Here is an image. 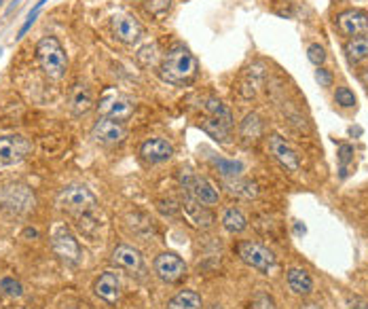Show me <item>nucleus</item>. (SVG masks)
<instances>
[{"label": "nucleus", "mask_w": 368, "mask_h": 309, "mask_svg": "<svg viewBox=\"0 0 368 309\" xmlns=\"http://www.w3.org/2000/svg\"><path fill=\"white\" fill-rule=\"evenodd\" d=\"M159 74L165 83L186 85L197 74V60L184 45H176L163 55L159 64Z\"/></svg>", "instance_id": "obj_1"}, {"label": "nucleus", "mask_w": 368, "mask_h": 309, "mask_svg": "<svg viewBox=\"0 0 368 309\" xmlns=\"http://www.w3.org/2000/svg\"><path fill=\"white\" fill-rule=\"evenodd\" d=\"M36 60L49 78H62L68 68V55L55 36H45L36 45Z\"/></svg>", "instance_id": "obj_2"}, {"label": "nucleus", "mask_w": 368, "mask_h": 309, "mask_svg": "<svg viewBox=\"0 0 368 309\" xmlns=\"http://www.w3.org/2000/svg\"><path fill=\"white\" fill-rule=\"evenodd\" d=\"M57 205L72 214L76 221L85 219V217H93V212L97 210V197L87 188V186H68L57 195Z\"/></svg>", "instance_id": "obj_3"}, {"label": "nucleus", "mask_w": 368, "mask_h": 309, "mask_svg": "<svg viewBox=\"0 0 368 309\" xmlns=\"http://www.w3.org/2000/svg\"><path fill=\"white\" fill-rule=\"evenodd\" d=\"M136 111V104L132 102V97H128L125 93H121L116 89H106L100 97L97 104V113L104 119H112V121H128Z\"/></svg>", "instance_id": "obj_4"}, {"label": "nucleus", "mask_w": 368, "mask_h": 309, "mask_svg": "<svg viewBox=\"0 0 368 309\" xmlns=\"http://www.w3.org/2000/svg\"><path fill=\"white\" fill-rule=\"evenodd\" d=\"M237 254H239V259L245 265L261 271V273H265V275H269L275 269V265H278L275 254L269 248H265V246H261L257 242H241L237 246Z\"/></svg>", "instance_id": "obj_5"}, {"label": "nucleus", "mask_w": 368, "mask_h": 309, "mask_svg": "<svg viewBox=\"0 0 368 309\" xmlns=\"http://www.w3.org/2000/svg\"><path fill=\"white\" fill-rule=\"evenodd\" d=\"M32 153V142L26 136L11 134L0 138V167H11L22 163Z\"/></svg>", "instance_id": "obj_6"}, {"label": "nucleus", "mask_w": 368, "mask_h": 309, "mask_svg": "<svg viewBox=\"0 0 368 309\" xmlns=\"http://www.w3.org/2000/svg\"><path fill=\"white\" fill-rule=\"evenodd\" d=\"M0 205L9 212L22 214L34 208V195L26 184H5L0 186Z\"/></svg>", "instance_id": "obj_7"}, {"label": "nucleus", "mask_w": 368, "mask_h": 309, "mask_svg": "<svg viewBox=\"0 0 368 309\" xmlns=\"http://www.w3.org/2000/svg\"><path fill=\"white\" fill-rule=\"evenodd\" d=\"M51 246H53V252L68 265H79L81 263V246L76 242V238L66 229V227H57L53 229L51 233Z\"/></svg>", "instance_id": "obj_8"}, {"label": "nucleus", "mask_w": 368, "mask_h": 309, "mask_svg": "<svg viewBox=\"0 0 368 309\" xmlns=\"http://www.w3.org/2000/svg\"><path fill=\"white\" fill-rule=\"evenodd\" d=\"M155 273H157L163 282L176 284V282H180V280L186 275V265H184V261H182L178 254H174V252H163V254H159V256L155 259Z\"/></svg>", "instance_id": "obj_9"}, {"label": "nucleus", "mask_w": 368, "mask_h": 309, "mask_svg": "<svg viewBox=\"0 0 368 309\" xmlns=\"http://www.w3.org/2000/svg\"><path fill=\"white\" fill-rule=\"evenodd\" d=\"M182 186L186 188V193L197 199L203 205H214L218 203V191L214 188V184L203 178V176H195V174H186L182 178Z\"/></svg>", "instance_id": "obj_10"}, {"label": "nucleus", "mask_w": 368, "mask_h": 309, "mask_svg": "<svg viewBox=\"0 0 368 309\" xmlns=\"http://www.w3.org/2000/svg\"><path fill=\"white\" fill-rule=\"evenodd\" d=\"M180 208L186 217V221L195 227V229H210L212 223H214V217L212 212L207 210V205L199 203L197 199H193L189 193H184L182 197V203H180Z\"/></svg>", "instance_id": "obj_11"}, {"label": "nucleus", "mask_w": 368, "mask_h": 309, "mask_svg": "<svg viewBox=\"0 0 368 309\" xmlns=\"http://www.w3.org/2000/svg\"><path fill=\"white\" fill-rule=\"evenodd\" d=\"M269 151H271V155L275 157V161H278L284 170H288V172H299V167H301L299 155H297V151L292 149V144L286 142L282 136H278V134L269 136Z\"/></svg>", "instance_id": "obj_12"}, {"label": "nucleus", "mask_w": 368, "mask_h": 309, "mask_svg": "<svg viewBox=\"0 0 368 309\" xmlns=\"http://www.w3.org/2000/svg\"><path fill=\"white\" fill-rule=\"evenodd\" d=\"M336 28L345 36H357L368 32V13L362 9H347L336 15Z\"/></svg>", "instance_id": "obj_13"}, {"label": "nucleus", "mask_w": 368, "mask_h": 309, "mask_svg": "<svg viewBox=\"0 0 368 309\" xmlns=\"http://www.w3.org/2000/svg\"><path fill=\"white\" fill-rule=\"evenodd\" d=\"M91 136L100 142V144H118L125 140L128 136V130L121 121H112V119H100L93 130H91Z\"/></svg>", "instance_id": "obj_14"}, {"label": "nucleus", "mask_w": 368, "mask_h": 309, "mask_svg": "<svg viewBox=\"0 0 368 309\" xmlns=\"http://www.w3.org/2000/svg\"><path fill=\"white\" fill-rule=\"evenodd\" d=\"M112 30H114V36L125 45H136L142 39V26L132 15H114Z\"/></svg>", "instance_id": "obj_15"}, {"label": "nucleus", "mask_w": 368, "mask_h": 309, "mask_svg": "<svg viewBox=\"0 0 368 309\" xmlns=\"http://www.w3.org/2000/svg\"><path fill=\"white\" fill-rule=\"evenodd\" d=\"M112 263H114L116 267H121V269L130 271L132 275L144 271V259H142L140 250H136V248H132V246H128V244H121V246L114 248V252H112Z\"/></svg>", "instance_id": "obj_16"}, {"label": "nucleus", "mask_w": 368, "mask_h": 309, "mask_svg": "<svg viewBox=\"0 0 368 309\" xmlns=\"http://www.w3.org/2000/svg\"><path fill=\"white\" fill-rule=\"evenodd\" d=\"M93 292H95V296H100V298L106 301L108 305L118 303V298H121V280H118V275L112 273V271H104V273L95 280Z\"/></svg>", "instance_id": "obj_17"}, {"label": "nucleus", "mask_w": 368, "mask_h": 309, "mask_svg": "<svg viewBox=\"0 0 368 309\" xmlns=\"http://www.w3.org/2000/svg\"><path fill=\"white\" fill-rule=\"evenodd\" d=\"M174 155V146L163 138H151L140 146V157L146 163H161Z\"/></svg>", "instance_id": "obj_18"}, {"label": "nucleus", "mask_w": 368, "mask_h": 309, "mask_svg": "<svg viewBox=\"0 0 368 309\" xmlns=\"http://www.w3.org/2000/svg\"><path fill=\"white\" fill-rule=\"evenodd\" d=\"M91 107H93V95H91V89H89L87 85L76 83V85L72 87V91H70V109H72V113L81 117V115L89 113V111H91Z\"/></svg>", "instance_id": "obj_19"}, {"label": "nucleus", "mask_w": 368, "mask_h": 309, "mask_svg": "<svg viewBox=\"0 0 368 309\" xmlns=\"http://www.w3.org/2000/svg\"><path fill=\"white\" fill-rule=\"evenodd\" d=\"M286 280H288L290 290H292L294 294H299V296H307V294H311V290H313V277H311L305 269H301V267L288 269Z\"/></svg>", "instance_id": "obj_20"}, {"label": "nucleus", "mask_w": 368, "mask_h": 309, "mask_svg": "<svg viewBox=\"0 0 368 309\" xmlns=\"http://www.w3.org/2000/svg\"><path fill=\"white\" fill-rule=\"evenodd\" d=\"M345 55L351 64H357L362 60L368 57V32L364 34H357V36H351L347 43H345Z\"/></svg>", "instance_id": "obj_21"}, {"label": "nucleus", "mask_w": 368, "mask_h": 309, "mask_svg": "<svg viewBox=\"0 0 368 309\" xmlns=\"http://www.w3.org/2000/svg\"><path fill=\"white\" fill-rule=\"evenodd\" d=\"M224 186L229 188L231 195H237L241 199H254L259 195V188L252 180H243V178H224Z\"/></svg>", "instance_id": "obj_22"}, {"label": "nucleus", "mask_w": 368, "mask_h": 309, "mask_svg": "<svg viewBox=\"0 0 368 309\" xmlns=\"http://www.w3.org/2000/svg\"><path fill=\"white\" fill-rule=\"evenodd\" d=\"M168 309H203V301L195 290H180L168 301Z\"/></svg>", "instance_id": "obj_23"}, {"label": "nucleus", "mask_w": 368, "mask_h": 309, "mask_svg": "<svg viewBox=\"0 0 368 309\" xmlns=\"http://www.w3.org/2000/svg\"><path fill=\"white\" fill-rule=\"evenodd\" d=\"M205 111L210 113L212 119H216V121L222 123L224 128H229V130L233 128V115H231L229 107L222 104L220 99H216V97H207V99H205Z\"/></svg>", "instance_id": "obj_24"}, {"label": "nucleus", "mask_w": 368, "mask_h": 309, "mask_svg": "<svg viewBox=\"0 0 368 309\" xmlns=\"http://www.w3.org/2000/svg\"><path fill=\"white\" fill-rule=\"evenodd\" d=\"M239 134L245 142H257L261 136H263V121L259 115H248L243 121H241V128H239Z\"/></svg>", "instance_id": "obj_25"}, {"label": "nucleus", "mask_w": 368, "mask_h": 309, "mask_svg": "<svg viewBox=\"0 0 368 309\" xmlns=\"http://www.w3.org/2000/svg\"><path fill=\"white\" fill-rule=\"evenodd\" d=\"M222 225H224V229L229 233H241V231H245V227H248V221H245V217L241 214V210L229 208L222 214Z\"/></svg>", "instance_id": "obj_26"}, {"label": "nucleus", "mask_w": 368, "mask_h": 309, "mask_svg": "<svg viewBox=\"0 0 368 309\" xmlns=\"http://www.w3.org/2000/svg\"><path fill=\"white\" fill-rule=\"evenodd\" d=\"M201 130L205 132V134H210L214 140H218V142H229V128H224L222 123H218L216 119H212V117H205V119H201Z\"/></svg>", "instance_id": "obj_27"}, {"label": "nucleus", "mask_w": 368, "mask_h": 309, "mask_svg": "<svg viewBox=\"0 0 368 309\" xmlns=\"http://www.w3.org/2000/svg\"><path fill=\"white\" fill-rule=\"evenodd\" d=\"M214 165H216V170L220 172L222 178H237L243 170V165L239 161H229V159H222V157L214 159Z\"/></svg>", "instance_id": "obj_28"}, {"label": "nucleus", "mask_w": 368, "mask_h": 309, "mask_svg": "<svg viewBox=\"0 0 368 309\" xmlns=\"http://www.w3.org/2000/svg\"><path fill=\"white\" fill-rule=\"evenodd\" d=\"M138 60H140V64H142L144 68L157 66V60H159V49H157V45H146V47H142L140 53H138Z\"/></svg>", "instance_id": "obj_29"}, {"label": "nucleus", "mask_w": 368, "mask_h": 309, "mask_svg": "<svg viewBox=\"0 0 368 309\" xmlns=\"http://www.w3.org/2000/svg\"><path fill=\"white\" fill-rule=\"evenodd\" d=\"M334 102L341 109H353L355 107V95L349 87H339L334 91Z\"/></svg>", "instance_id": "obj_30"}, {"label": "nucleus", "mask_w": 368, "mask_h": 309, "mask_svg": "<svg viewBox=\"0 0 368 309\" xmlns=\"http://www.w3.org/2000/svg\"><path fill=\"white\" fill-rule=\"evenodd\" d=\"M0 292L3 294H9V296H22L24 292V286L15 280V277H0Z\"/></svg>", "instance_id": "obj_31"}, {"label": "nucleus", "mask_w": 368, "mask_h": 309, "mask_svg": "<svg viewBox=\"0 0 368 309\" xmlns=\"http://www.w3.org/2000/svg\"><path fill=\"white\" fill-rule=\"evenodd\" d=\"M307 60L313 64V66H324V62H326V49L320 45V43H313V45H309L307 47Z\"/></svg>", "instance_id": "obj_32"}, {"label": "nucleus", "mask_w": 368, "mask_h": 309, "mask_svg": "<svg viewBox=\"0 0 368 309\" xmlns=\"http://www.w3.org/2000/svg\"><path fill=\"white\" fill-rule=\"evenodd\" d=\"M252 309H275V301H273L271 294H267L265 290H261L252 298Z\"/></svg>", "instance_id": "obj_33"}, {"label": "nucleus", "mask_w": 368, "mask_h": 309, "mask_svg": "<svg viewBox=\"0 0 368 309\" xmlns=\"http://www.w3.org/2000/svg\"><path fill=\"white\" fill-rule=\"evenodd\" d=\"M170 7H172V0H146V9L153 15H163L170 11Z\"/></svg>", "instance_id": "obj_34"}, {"label": "nucleus", "mask_w": 368, "mask_h": 309, "mask_svg": "<svg viewBox=\"0 0 368 309\" xmlns=\"http://www.w3.org/2000/svg\"><path fill=\"white\" fill-rule=\"evenodd\" d=\"M353 159V146L351 144H341L339 146V161H341V172H343V176H345V172H347V163Z\"/></svg>", "instance_id": "obj_35"}, {"label": "nucleus", "mask_w": 368, "mask_h": 309, "mask_svg": "<svg viewBox=\"0 0 368 309\" xmlns=\"http://www.w3.org/2000/svg\"><path fill=\"white\" fill-rule=\"evenodd\" d=\"M315 81L320 83V87H330L332 85V74H330V70H326V68H318L315 70Z\"/></svg>", "instance_id": "obj_36"}, {"label": "nucleus", "mask_w": 368, "mask_h": 309, "mask_svg": "<svg viewBox=\"0 0 368 309\" xmlns=\"http://www.w3.org/2000/svg\"><path fill=\"white\" fill-rule=\"evenodd\" d=\"M351 309H368V303L362 301V298H353L351 301Z\"/></svg>", "instance_id": "obj_37"}, {"label": "nucleus", "mask_w": 368, "mask_h": 309, "mask_svg": "<svg viewBox=\"0 0 368 309\" xmlns=\"http://www.w3.org/2000/svg\"><path fill=\"white\" fill-rule=\"evenodd\" d=\"M299 309H324L322 305H318V303H303Z\"/></svg>", "instance_id": "obj_38"}]
</instances>
